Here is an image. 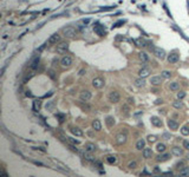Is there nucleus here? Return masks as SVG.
<instances>
[{"label":"nucleus","mask_w":189,"mask_h":177,"mask_svg":"<svg viewBox=\"0 0 189 177\" xmlns=\"http://www.w3.org/2000/svg\"><path fill=\"white\" fill-rule=\"evenodd\" d=\"M135 85L137 86V87H143V86L146 85V80H144V78L136 79V80H135Z\"/></svg>","instance_id":"393cba45"},{"label":"nucleus","mask_w":189,"mask_h":177,"mask_svg":"<svg viewBox=\"0 0 189 177\" xmlns=\"http://www.w3.org/2000/svg\"><path fill=\"white\" fill-rule=\"evenodd\" d=\"M144 146H146V140L144 139H138L137 140V143H136V149L142 150V149H144Z\"/></svg>","instance_id":"4be33fe9"},{"label":"nucleus","mask_w":189,"mask_h":177,"mask_svg":"<svg viewBox=\"0 0 189 177\" xmlns=\"http://www.w3.org/2000/svg\"><path fill=\"white\" fill-rule=\"evenodd\" d=\"M151 156H152V150L149 149V148H144L143 149V157L144 158H150Z\"/></svg>","instance_id":"6ab92c4d"},{"label":"nucleus","mask_w":189,"mask_h":177,"mask_svg":"<svg viewBox=\"0 0 189 177\" xmlns=\"http://www.w3.org/2000/svg\"><path fill=\"white\" fill-rule=\"evenodd\" d=\"M156 150L158 152H164L166 151V144H163V143H158L156 145Z\"/></svg>","instance_id":"cd10ccee"},{"label":"nucleus","mask_w":189,"mask_h":177,"mask_svg":"<svg viewBox=\"0 0 189 177\" xmlns=\"http://www.w3.org/2000/svg\"><path fill=\"white\" fill-rule=\"evenodd\" d=\"M184 96H186V93H184L183 91H180L177 93V98H178V99H182V98H184Z\"/></svg>","instance_id":"ea45409f"},{"label":"nucleus","mask_w":189,"mask_h":177,"mask_svg":"<svg viewBox=\"0 0 189 177\" xmlns=\"http://www.w3.org/2000/svg\"><path fill=\"white\" fill-rule=\"evenodd\" d=\"M171 154H173L174 156L180 157V156H182V154H183V150H182L181 148H178V146H174L173 149H171Z\"/></svg>","instance_id":"2eb2a0df"},{"label":"nucleus","mask_w":189,"mask_h":177,"mask_svg":"<svg viewBox=\"0 0 189 177\" xmlns=\"http://www.w3.org/2000/svg\"><path fill=\"white\" fill-rule=\"evenodd\" d=\"M150 122L151 124L154 125V126H157V128H160V126H162V119H160L158 117H156V116H154V117L150 118Z\"/></svg>","instance_id":"9d476101"},{"label":"nucleus","mask_w":189,"mask_h":177,"mask_svg":"<svg viewBox=\"0 0 189 177\" xmlns=\"http://www.w3.org/2000/svg\"><path fill=\"white\" fill-rule=\"evenodd\" d=\"M157 140V137L155 135H149L148 136V142H150V143H155Z\"/></svg>","instance_id":"72a5a7b5"},{"label":"nucleus","mask_w":189,"mask_h":177,"mask_svg":"<svg viewBox=\"0 0 189 177\" xmlns=\"http://www.w3.org/2000/svg\"><path fill=\"white\" fill-rule=\"evenodd\" d=\"M59 40H60V36H59V34H58V33H53V34L49 38L47 44H50V45H52V44H57Z\"/></svg>","instance_id":"1a4fd4ad"},{"label":"nucleus","mask_w":189,"mask_h":177,"mask_svg":"<svg viewBox=\"0 0 189 177\" xmlns=\"http://www.w3.org/2000/svg\"><path fill=\"white\" fill-rule=\"evenodd\" d=\"M178 59H180V56H178L176 52H173V53H170L168 56V61L170 63V64H175V63H177Z\"/></svg>","instance_id":"0eeeda50"},{"label":"nucleus","mask_w":189,"mask_h":177,"mask_svg":"<svg viewBox=\"0 0 189 177\" xmlns=\"http://www.w3.org/2000/svg\"><path fill=\"white\" fill-rule=\"evenodd\" d=\"M168 126H169V129H171V130H177L178 129V124L175 122V120H173V119H168Z\"/></svg>","instance_id":"4468645a"},{"label":"nucleus","mask_w":189,"mask_h":177,"mask_svg":"<svg viewBox=\"0 0 189 177\" xmlns=\"http://www.w3.org/2000/svg\"><path fill=\"white\" fill-rule=\"evenodd\" d=\"M106 161H108V163H110V164H113V163H116V157H115V156H108V157H106Z\"/></svg>","instance_id":"f704fd0d"},{"label":"nucleus","mask_w":189,"mask_h":177,"mask_svg":"<svg viewBox=\"0 0 189 177\" xmlns=\"http://www.w3.org/2000/svg\"><path fill=\"white\" fill-rule=\"evenodd\" d=\"M84 72H85V71H84V70H82L81 72H79V75H81V76H82V75H84Z\"/></svg>","instance_id":"de8ad7c7"},{"label":"nucleus","mask_w":189,"mask_h":177,"mask_svg":"<svg viewBox=\"0 0 189 177\" xmlns=\"http://www.w3.org/2000/svg\"><path fill=\"white\" fill-rule=\"evenodd\" d=\"M135 43L137 44V46H140V47H144V46L147 45L146 40H143V39H136Z\"/></svg>","instance_id":"c756f323"},{"label":"nucleus","mask_w":189,"mask_h":177,"mask_svg":"<svg viewBox=\"0 0 189 177\" xmlns=\"http://www.w3.org/2000/svg\"><path fill=\"white\" fill-rule=\"evenodd\" d=\"M160 103H162V99H157L156 100V104H160Z\"/></svg>","instance_id":"49530a36"},{"label":"nucleus","mask_w":189,"mask_h":177,"mask_svg":"<svg viewBox=\"0 0 189 177\" xmlns=\"http://www.w3.org/2000/svg\"><path fill=\"white\" fill-rule=\"evenodd\" d=\"M67 140H69L70 143H72V144H79V140L75 139V138H71V137H67Z\"/></svg>","instance_id":"58836bf2"},{"label":"nucleus","mask_w":189,"mask_h":177,"mask_svg":"<svg viewBox=\"0 0 189 177\" xmlns=\"http://www.w3.org/2000/svg\"><path fill=\"white\" fill-rule=\"evenodd\" d=\"M138 75H140L141 78H146V77H148V76L150 75V70H149V69H147V67H144V69H141L140 72H138Z\"/></svg>","instance_id":"f3484780"},{"label":"nucleus","mask_w":189,"mask_h":177,"mask_svg":"<svg viewBox=\"0 0 189 177\" xmlns=\"http://www.w3.org/2000/svg\"><path fill=\"white\" fill-rule=\"evenodd\" d=\"M187 158H188V159H189V154H188V155H187Z\"/></svg>","instance_id":"09e8293b"},{"label":"nucleus","mask_w":189,"mask_h":177,"mask_svg":"<svg viewBox=\"0 0 189 177\" xmlns=\"http://www.w3.org/2000/svg\"><path fill=\"white\" fill-rule=\"evenodd\" d=\"M150 83H151V85L158 86V85H161V83H162V78L158 77V76H156V77H151Z\"/></svg>","instance_id":"ddd939ff"},{"label":"nucleus","mask_w":189,"mask_h":177,"mask_svg":"<svg viewBox=\"0 0 189 177\" xmlns=\"http://www.w3.org/2000/svg\"><path fill=\"white\" fill-rule=\"evenodd\" d=\"M170 158V155L169 154H162V155H158L156 157V161L157 162H166Z\"/></svg>","instance_id":"dca6fc26"},{"label":"nucleus","mask_w":189,"mask_h":177,"mask_svg":"<svg viewBox=\"0 0 189 177\" xmlns=\"http://www.w3.org/2000/svg\"><path fill=\"white\" fill-rule=\"evenodd\" d=\"M169 89H170V91H177L178 89H180V84H178L177 81H173V83H170Z\"/></svg>","instance_id":"5701e85b"},{"label":"nucleus","mask_w":189,"mask_h":177,"mask_svg":"<svg viewBox=\"0 0 189 177\" xmlns=\"http://www.w3.org/2000/svg\"><path fill=\"white\" fill-rule=\"evenodd\" d=\"M173 106L175 107V109H178V110H180V109L183 107V103L181 102V99H178V100H176V102L173 103Z\"/></svg>","instance_id":"bb28decb"},{"label":"nucleus","mask_w":189,"mask_h":177,"mask_svg":"<svg viewBox=\"0 0 189 177\" xmlns=\"http://www.w3.org/2000/svg\"><path fill=\"white\" fill-rule=\"evenodd\" d=\"M162 77L163 78H170L171 77V72L170 71H167V70L162 71Z\"/></svg>","instance_id":"c9c22d12"},{"label":"nucleus","mask_w":189,"mask_h":177,"mask_svg":"<svg viewBox=\"0 0 189 177\" xmlns=\"http://www.w3.org/2000/svg\"><path fill=\"white\" fill-rule=\"evenodd\" d=\"M92 152H89V151H86V152H85V154H84V158H85V159H87V161H91V162H93L95 161V157H93V156L91 155Z\"/></svg>","instance_id":"a878e982"},{"label":"nucleus","mask_w":189,"mask_h":177,"mask_svg":"<svg viewBox=\"0 0 189 177\" xmlns=\"http://www.w3.org/2000/svg\"><path fill=\"white\" fill-rule=\"evenodd\" d=\"M106 124H108V126H112L113 124H115L113 118L112 117H108V118H106Z\"/></svg>","instance_id":"e433bc0d"},{"label":"nucleus","mask_w":189,"mask_h":177,"mask_svg":"<svg viewBox=\"0 0 189 177\" xmlns=\"http://www.w3.org/2000/svg\"><path fill=\"white\" fill-rule=\"evenodd\" d=\"M92 128H93V130H96V131H99V130H102V124H101V122L98 119H95L92 122Z\"/></svg>","instance_id":"a211bd4d"},{"label":"nucleus","mask_w":189,"mask_h":177,"mask_svg":"<svg viewBox=\"0 0 189 177\" xmlns=\"http://www.w3.org/2000/svg\"><path fill=\"white\" fill-rule=\"evenodd\" d=\"M63 33H64L65 37L72 38L76 34V28L75 27H72V26H67V27H65L64 30H63Z\"/></svg>","instance_id":"f257e3e1"},{"label":"nucleus","mask_w":189,"mask_h":177,"mask_svg":"<svg viewBox=\"0 0 189 177\" xmlns=\"http://www.w3.org/2000/svg\"><path fill=\"white\" fill-rule=\"evenodd\" d=\"M69 48V43L67 41H62L57 45V52L58 53H65Z\"/></svg>","instance_id":"f03ea898"},{"label":"nucleus","mask_w":189,"mask_h":177,"mask_svg":"<svg viewBox=\"0 0 189 177\" xmlns=\"http://www.w3.org/2000/svg\"><path fill=\"white\" fill-rule=\"evenodd\" d=\"M183 148L184 149H187V150H189V142L188 140H184L183 142Z\"/></svg>","instance_id":"37998d69"},{"label":"nucleus","mask_w":189,"mask_h":177,"mask_svg":"<svg viewBox=\"0 0 189 177\" xmlns=\"http://www.w3.org/2000/svg\"><path fill=\"white\" fill-rule=\"evenodd\" d=\"M79 97H81V100H83V102L90 100V98H91V92L87 91V90H84V91H82V92H81Z\"/></svg>","instance_id":"6e6552de"},{"label":"nucleus","mask_w":189,"mask_h":177,"mask_svg":"<svg viewBox=\"0 0 189 177\" xmlns=\"http://www.w3.org/2000/svg\"><path fill=\"white\" fill-rule=\"evenodd\" d=\"M154 53H155V56H156L157 58H164V56H166V51L164 50H162V48L160 47H155L154 48Z\"/></svg>","instance_id":"9b49d317"},{"label":"nucleus","mask_w":189,"mask_h":177,"mask_svg":"<svg viewBox=\"0 0 189 177\" xmlns=\"http://www.w3.org/2000/svg\"><path fill=\"white\" fill-rule=\"evenodd\" d=\"M181 132H182V135H184V136H188L189 135V128L188 126H183V128L181 129Z\"/></svg>","instance_id":"4c0bfd02"},{"label":"nucleus","mask_w":189,"mask_h":177,"mask_svg":"<svg viewBox=\"0 0 189 177\" xmlns=\"http://www.w3.org/2000/svg\"><path fill=\"white\" fill-rule=\"evenodd\" d=\"M60 65L63 67H70L71 65H72V58H71L70 56H64L62 58V60H60Z\"/></svg>","instance_id":"7ed1b4c3"},{"label":"nucleus","mask_w":189,"mask_h":177,"mask_svg":"<svg viewBox=\"0 0 189 177\" xmlns=\"http://www.w3.org/2000/svg\"><path fill=\"white\" fill-rule=\"evenodd\" d=\"M38 65H39V57L38 58H36L34 60H33V63L31 64V69L32 70H34V69H37L38 67Z\"/></svg>","instance_id":"2f4dec72"},{"label":"nucleus","mask_w":189,"mask_h":177,"mask_svg":"<svg viewBox=\"0 0 189 177\" xmlns=\"http://www.w3.org/2000/svg\"><path fill=\"white\" fill-rule=\"evenodd\" d=\"M116 142L118 143V144H123L126 142V135L125 134H118L116 136Z\"/></svg>","instance_id":"f8f14e48"},{"label":"nucleus","mask_w":189,"mask_h":177,"mask_svg":"<svg viewBox=\"0 0 189 177\" xmlns=\"http://www.w3.org/2000/svg\"><path fill=\"white\" fill-rule=\"evenodd\" d=\"M180 176H189V166H183L180 169Z\"/></svg>","instance_id":"aec40b11"},{"label":"nucleus","mask_w":189,"mask_h":177,"mask_svg":"<svg viewBox=\"0 0 189 177\" xmlns=\"http://www.w3.org/2000/svg\"><path fill=\"white\" fill-rule=\"evenodd\" d=\"M83 22L84 24H89L90 22V19H83Z\"/></svg>","instance_id":"a18cd8bd"},{"label":"nucleus","mask_w":189,"mask_h":177,"mask_svg":"<svg viewBox=\"0 0 189 177\" xmlns=\"http://www.w3.org/2000/svg\"><path fill=\"white\" fill-rule=\"evenodd\" d=\"M52 106H53V103L51 102V103H49V104H46V110H49V111H51L52 110Z\"/></svg>","instance_id":"a19ab883"},{"label":"nucleus","mask_w":189,"mask_h":177,"mask_svg":"<svg viewBox=\"0 0 189 177\" xmlns=\"http://www.w3.org/2000/svg\"><path fill=\"white\" fill-rule=\"evenodd\" d=\"M128 166H129L130 169H134V168H136V162H130L129 164H128Z\"/></svg>","instance_id":"79ce46f5"},{"label":"nucleus","mask_w":189,"mask_h":177,"mask_svg":"<svg viewBox=\"0 0 189 177\" xmlns=\"http://www.w3.org/2000/svg\"><path fill=\"white\" fill-rule=\"evenodd\" d=\"M119 99H121V97H119V93L117 91H111L109 93V100L113 104H116V103L119 102Z\"/></svg>","instance_id":"20e7f679"},{"label":"nucleus","mask_w":189,"mask_h":177,"mask_svg":"<svg viewBox=\"0 0 189 177\" xmlns=\"http://www.w3.org/2000/svg\"><path fill=\"white\" fill-rule=\"evenodd\" d=\"M33 110L37 112L40 110V100H34L33 102Z\"/></svg>","instance_id":"7c9ffc66"},{"label":"nucleus","mask_w":189,"mask_h":177,"mask_svg":"<svg viewBox=\"0 0 189 177\" xmlns=\"http://www.w3.org/2000/svg\"><path fill=\"white\" fill-rule=\"evenodd\" d=\"M36 76V72H33V71H31L30 73H27L26 76H25V78H24V83H27V81L30 80L32 77H34Z\"/></svg>","instance_id":"c85d7f7f"},{"label":"nucleus","mask_w":189,"mask_h":177,"mask_svg":"<svg viewBox=\"0 0 189 177\" xmlns=\"http://www.w3.org/2000/svg\"><path fill=\"white\" fill-rule=\"evenodd\" d=\"M96 150V145L93 143H86L85 144V151H89V152H93Z\"/></svg>","instance_id":"412c9836"},{"label":"nucleus","mask_w":189,"mask_h":177,"mask_svg":"<svg viewBox=\"0 0 189 177\" xmlns=\"http://www.w3.org/2000/svg\"><path fill=\"white\" fill-rule=\"evenodd\" d=\"M140 59L143 61V63H147V61H148V56H147L144 52H141L140 53Z\"/></svg>","instance_id":"473e14b6"},{"label":"nucleus","mask_w":189,"mask_h":177,"mask_svg":"<svg viewBox=\"0 0 189 177\" xmlns=\"http://www.w3.org/2000/svg\"><path fill=\"white\" fill-rule=\"evenodd\" d=\"M71 132L75 135V136H78V137H82L83 136V131L78 128H71Z\"/></svg>","instance_id":"b1692460"},{"label":"nucleus","mask_w":189,"mask_h":177,"mask_svg":"<svg viewBox=\"0 0 189 177\" xmlns=\"http://www.w3.org/2000/svg\"><path fill=\"white\" fill-rule=\"evenodd\" d=\"M93 31H95L96 34L101 36V37L105 36V28H104V26L101 25V24H96V25L93 26Z\"/></svg>","instance_id":"39448f33"},{"label":"nucleus","mask_w":189,"mask_h":177,"mask_svg":"<svg viewBox=\"0 0 189 177\" xmlns=\"http://www.w3.org/2000/svg\"><path fill=\"white\" fill-rule=\"evenodd\" d=\"M162 137L164 138V139H169V138H170V135L168 134V132H164V134L162 135Z\"/></svg>","instance_id":"c03bdc74"},{"label":"nucleus","mask_w":189,"mask_h":177,"mask_svg":"<svg viewBox=\"0 0 189 177\" xmlns=\"http://www.w3.org/2000/svg\"><path fill=\"white\" fill-rule=\"evenodd\" d=\"M103 85H104V80H103V78H101V77H96V78L92 79V86H93V87H96V89H101V87H103Z\"/></svg>","instance_id":"423d86ee"}]
</instances>
